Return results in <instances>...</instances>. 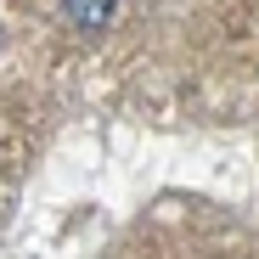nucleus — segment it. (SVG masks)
Returning a JSON list of instances; mask_svg holds the SVG:
<instances>
[{"instance_id": "f257e3e1", "label": "nucleus", "mask_w": 259, "mask_h": 259, "mask_svg": "<svg viewBox=\"0 0 259 259\" xmlns=\"http://www.w3.org/2000/svg\"><path fill=\"white\" fill-rule=\"evenodd\" d=\"M62 12H68L79 28H102V23L118 12V0H62Z\"/></svg>"}]
</instances>
